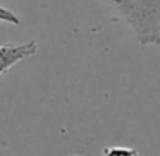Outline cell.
Wrapping results in <instances>:
<instances>
[{
	"label": "cell",
	"instance_id": "277c9868",
	"mask_svg": "<svg viewBox=\"0 0 160 156\" xmlns=\"http://www.w3.org/2000/svg\"><path fill=\"white\" fill-rule=\"evenodd\" d=\"M0 22H9V24H14V26H19L21 24V19L16 12H12L11 9L0 5Z\"/></svg>",
	"mask_w": 160,
	"mask_h": 156
},
{
	"label": "cell",
	"instance_id": "3957f363",
	"mask_svg": "<svg viewBox=\"0 0 160 156\" xmlns=\"http://www.w3.org/2000/svg\"><path fill=\"white\" fill-rule=\"evenodd\" d=\"M102 156H138V151L126 146H108L102 151Z\"/></svg>",
	"mask_w": 160,
	"mask_h": 156
},
{
	"label": "cell",
	"instance_id": "6da1fadb",
	"mask_svg": "<svg viewBox=\"0 0 160 156\" xmlns=\"http://www.w3.org/2000/svg\"><path fill=\"white\" fill-rule=\"evenodd\" d=\"M114 21H121L134 33L139 45H158L160 0H100Z\"/></svg>",
	"mask_w": 160,
	"mask_h": 156
},
{
	"label": "cell",
	"instance_id": "5b68a950",
	"mask_svg": "<svg viewBox=\"0 0 160 156\" xmlns=\"http://www.w3.org/2000/svg\"><path fill=\"white\" fill-rule=\"evenodd\" d=\"M78 156H84V154H78Z\"/></svg>",
	"mask_w": 160,
	"mask_h": 156
},
{
	"label": "cell",
	"instance_id": "7a4b0ae2",
	"mask_svg": "<svg viewBox=\"0 0 160 156\" xmlns=\"http://www.w3.org/2000/svg\"><path fill=\"white\" fill-rule=\"evenodd\" d=\"M38 52V43L35 40H29L24 43H7L0 45V76L5 74L9 69L22 60L35 57Z\"/></svg>",
	"mask_w": 160,
	"mask_h": 156
}]
</instances>
